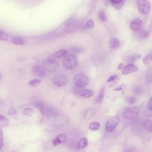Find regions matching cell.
<instances>
[{"label":"cell","mask_w":152,"mask_h":152,"mask_svg":"<svg viewBox=\"0 0 152 152\" xmlns=\"http://www.w3.org/2000/svg\"><path fill=\"white\" fill-rule=\"evenodd\" d=\"M140 112V108L137 106L128 107L123 111L122 116L126 119L132 120L137 118Z\"/></svg>","instance_id":"6da1fadb"},{"label":"cell","mask_w":152,"mask_h":152,"mask_svg":"<svg viewBox=\"0 0 152 152\" xmlns=\"http://www.w3.org/2000/svg\"><path fill=\"white\" fill-rule=\"evenodd\" d=\"M62 63L65 68L68 69H74L77 66V58L76 56L73 53L68 54L63 59Z\"/></svg>","instance_id":"7a4b0ae2"},{"label":"cell","mask_w":152,"mask_h":152,"mask_svg":"<svg viewBox=\"0 0 152 152\" xmlns=\"http://www.w3.org/2000/svg\"><path fill=\"white\" fill-rule=\"evenodd\" d=\"M137 5L140 13L143 14H147L150 12L151 4L148 0H137Z\"/></svg>","instance_id":"3957f363"},{"label":"cell","mask_w":152,"mask_h":152,"mask_svg":"<svg viewBox=\"0 0 152 152\" xmlns=\"http://www.w3.org/2000/svg\"><path fill=\"white\" fill-rule=\"evenodd\" d=\"M120 121V118L118 116L109 119L105 123V129L106 131L109 133L113 132L116 129Z\"/></svg>","instance_id":"277c9868"},{"label":"cell","mask_w":152,"mask_h":152,"mask_svg":"<svg viewBox=\"0 0 152 152\" xmlns=\"http://www.w3.org/2000/svg\"><path fill=\"white\" fill-rule=\"evenodd\" d=\"M36 106L43 114L46 116H53L57 115L56 111L47 104L42 103H38L37 104Z\"/></svg>","instance_id":"5b68a950"},{"label":"cell","mask_w":152,"mask_h":152,"mask_svg":"<svg viewBox=\"0 0 152 152\" xmlns=\"http://www.w3.org/2000/svg\"><path fill=\"white\" fill-rule=\"evenodd\" d=\"M44 68L50 72H54L58 67V63L57 59L54 57L47 59L44 62Z\"/></svg>","instance_id":"8992f818"},{"label":"cell","mask_w":152,"mask_h":152,"mask_svg":"<svg viewBox=\"0 0 152 152\" xmlns=\"http://www.w3.org/2000/svg\"><path fill=\"white\" fill-rule=\"evenodd\" d=\"M74 82L77 86L84 87L88 85L89 79L87 76L84 74H79L74 77Z\"/></svg>","instance_id":"52a82bcc"},{"label":"cell","mask_w":152,"mask_h":152,"mask_svg":"<svg viewBox=\"0 0 152 152\" xmlns=\"http://www.w3.org/2000/svg\"><path fill=\"white\" fill-rule=\"evenodd\" d=\"M68 82V78L64 75H57L53 78V83L54 86L59 87L63 86Z\"/></svg>","instance_id":"ba28073f"},{"label":"cell","mask_w":152,"mask_h":152,"mask_svg":"<svg viewBox=\"0 0 152 152\" xmlns=\"http://www.w3.org/2000/svg\"><path fill=\"white\" fill-rule=\"evenodd\" d=\"M143 25L142 20L139 18L133 19L130 22V28L133 31H139L142 29Z\"/></svg>","instance_id":"9c48e42d"},{"label":"cell","mask_w":152,"mask_h":152,"mask_svg":"<svg viewBox=\"0 0 152 152\" xmlns=\"http://www.w3.org/2000/svg\"><path fill=\"white\" fill-rule=\"evenodd\" d=\"M139 70V68L137 66L133 64H129L127 65L122 71V74L125 75H130L132 73L137 72Z\"/></svg>","instance_id":"30bf717a"},{"label":"cell","mask_w":152,"mask_h":152,"mask_svg":"<svg viewBox=\"0 0 152 152\" xmlns=\"http://www.w3.org/2000/svg\"><path fill=\"white\" fill-rule=\"evenodd\" d=\"M115 9L120 10L124 6L126 0H108Z\"/></svg>","instance_id":"8fae6325"},{"label":"cell","mask_w":152,"mask_h":152,"mask_svg":"<svg viewBox=\"0 0 152 152\" xmlns=\"http://www.w3.org/2000/svg\"><path fill=\"white\" fill-rule=\"evenodd\" d=\"M33 72L34 75L38 77H43L45 75L44 69L39 65H36L33 69Z\"/></svg>","instance_id":"7c38bea8"},{"label":"cell","mask_w":152,"mask_h":152,"mask_svg":"<svg viewBox=\"0 0 152 152\" xmlns=\"http://www.w3.org/2000/svg\"><path fill=\"white\" fill-rule=\"evenodd\" d=\"M93 91L89 89H83L78 93L79 96L84 98H89L93 96Z\"/></svg>","instance_id":"4fadbf2b"},{"label":"cell","mask_w":152,"mask_h":152,"mask_svg":"<svg viewBox=\"0 0 152 152\" xmlns=\"http://www.w3.org/2000/svg\"><path fill=\"white\" fill-rule=\"evenodd\" d=\"M109 45L111 49L112 50H115L119 47L120 45V42L117 38H112L110 40Z\"/></svg>","instance_id":"5bb4252c"},{"label":"cell","mask_w":152,"mask_h":152,"mask_svg":"<svg viewBox=\"0 0 152 152\" xmlns=\"http://www.w3.org/2000/svg\"><path fill=\"white\" fill-rule=\"evenodd\" d=\"M105 94V89L104 87H102L99 91V94L96 98V102L98 103H101L104 99Z\"/></svg>","instance_id":"9a60e30c"},{"label":"cell","mask_w":152,"mask_h":152,"mask_svg":"<svg viewBox=\"0 0 152 152\" xmlns=\"http://www.w3.org/2000/svg\"><path fill=\"white\" fill-rule=\"evenodd\" d=\"M132 91L134 94L138 95L142 94L144 93L143 88L140 86H134L132 87Z\"/></svg>","instance_id":"2e32d148"},{"label":"cell","mask_w":152,"mask_h":152,"mask_svg":"<svg viewBox=\"0 0 152 152\" xmlns=\"http://www.w3.org/2000/svg\"><path fill=\"white\" fill-rule=\"evenodd\" d=\"M88 144V141L86 138H84L79 141L77 144V149L79 150L84 149L87 146Z\"/></svg>","instance_id":"e0dca14e"},{"label":"cell","mask_w":152,"mask_h":152,"mask_svg":"<svg viewBox=\"0 0 152 152\" xmlns=\"http://www.w3.org/2000/svg\"><path fill=\"white\" fill-rule=\"evenodd\" d=\"M68 54V52L66 50H62L56 53L54 57L56 59L64 58Z\"/></svg>","instance_id":"ac0fdd59"},{"label":"cell","mask_w":152,"mask_h":152,"mask_svg":"<svg viewBox=\"0 0 152 152\" xmlns=\"http://www.w3.org/2000/svg\"><path fill=\"white\" fill-rule=\"evenodd\" d=\"M145 80L148 84L152 83V68H149L146 71L145 75Z\"/></svg>","instance_id":"d6986e66"},{"label":"cell","mask_w":152,"mask_h":152,"mask_svg":"<svg viewBox=\"0 0 152 152\" xmlns=\"http://www.w3.org/2000/svg\"><path fill=\"white\" fill-rule=\"evenodd\" d=\"M9 124V121L8 118L1 114L0 115V126L4 127L7 126Z\"/></svg>","instance_id":"ffe728a7"},{"label":"cell","mask_w":152,"mask_h":152,"mask_svg":"<svg viewBox=\"0 0 152 152\" xmlns=\"http://www.w3.org/2000/svg\"><path fill=\"white\" fill-rule=\"evenodd\" d=\"M55 139L57 140L59 144H62L66 142L67 140V136L65 134H59L56 137Z\"/></svg>","instance_id":"44dd1931"},{"label":"cell","mask_w":152,"mask_h":152,"mask_svg":"<svg viewBox=\"0 0 152 152\" xmlns=\"http://www.w3.org/2000/svg\"><path fill=\"white\" fill-rule=\"evenodd\" d=\"M150 34L151 33L149 31L144 30L139 32L137 34V37L140 39H145L150 36Z\"/></svg>","instance_id":"7402d4cb"},{"label":"cell","mask_w":152,"mask_h":152,"mask_svg":"<svg viewBox=\"0 0 152 152\" xmlns=\"http://www.w3.org/2000/svg\"><path fill=\"white\" fill-rule=\"evenodd\" d=\"M12 42L18 45H22L25 44V42L23 38L19 37H14L12 39Z\"/></svg>","instance_id":"603a6c76"},{"label":"cell","mask_w":152,"mask_h":152,"mask_svg":"<svg viewBox=\"0 0 152 152\" xmlns=\"http://www.w3.org/2000/svg\"><path fill=\"white\" fill-rule=\"evenodd\" d=\"M35 113V110L34 109L28 108L24 109L22 111L23 114L27 117H31Z\"/></svg>","instance_id":"cb8c5ba5"},{"label":"cell","mask_w":152,"mask_h":152,"mask_svg":"<svg viewBox=\"0 0 152 152\" xmlns=\"http://www.w3.org/2000/svg\"><path fill=\"white\" fill-rule=\"evenodd\" d=\"M145 129L150 132H152V120H146L144 123Z\"/></svg>","instance_id":"d4e9b609"},{"label":"cell","mask_w":152,"mask_h":152,"mask_svg":"<svg viewBox=\"0 0 152 152\" xmlns=\"http://www.w3.org/2000/svg\"><path fill=\"white\" fill-rule=\"evenodd\" d=\"M89 129L92 130H97L101 128V124L98 122H94L90 124Z\"/></svg>","instance_id":"484cf974"},{"label":"cell","mask_w":152,"mask_h":152,"mask_svg":"<svg viewBox=\"0 0 152 152\" xmlns=\"http://www.w3.org/2000/svg\"><path fill=\"white\" fill-rule=\"evenodd\" d=\"M98 17L100 19V20L101 21H107V16H106V14H105V12L104 10H101L98 12Z\"/></svg>","instance_id":"4316f807"},{"label":"cell","mask_w":152,"mask_h":152,"mask_svg":"<svg viewBox=\"0 0 152 152\" xmlns=\"http://www.w3.org/2000/svg\"><path fill=\"white\" fill-rule=\"evenodd\" d=\"M41 81L39 79H35L29 82L28 85L30 87H36L41 83Z\"/></svg>","instance_id":"83f0119b"},{"label":"cell","mask_w":152,"mask_h":152,"mask_svg":"<svg viewBox=\"0 0 152 152\" xmlns=\"http://www.w3.org/2000/svg\"><path fill=\"white\" fill-rule=\"evenodd\" d=\"M152 61V51L148 54L143 59V62L145 65L149 64Z\"/></svg>","instance_id":"f1b7e54d"},{"label":"cell","mask_w":152,"mask_h":152,"mask_svg":"<svg viewBox=\"0 0 152 152\" xmlns=\"http://www.w3.org/2000/svg\"><path fill=\"white\" fill-rule=\"evenodd\" d=\"M94 25L95 23L93 20L92 19L89 20H87L86 24L85 25L84 28L87 29V28H92L94 26Z\"/></svg>","instance_id":"f546056e"},{"label":"cell","mask_w":152,"mask_h":152,"mask_svg":"<svg viewBox=\"0 0 152 152\" xmlns=\"http://www.w3.org/2000/svg\"><path fill=\"white\" fill-rule=\"evenodd\" d=\"M126 101L129 104H134L137 102V100L136 97L134 96H129L126 98Z\"/></svg>","instance_id":"4dcf8cb0"},{"label":"cell","mask_w":152,"mask_h":152,"mask_svg":"<svg viewBox=\"0 0 152 152\" xmlns=\"http://www.w3.org/2000/svg\"><path fill=\"white\" fill-rule=\"evenodd\" d=\"M127 86L125 84H121V85L114 88L113 90V91H123V90H125L127 88Z\"/></svg>","instance_id":"1f68e13d"},{"label":"cell","mask_w":152,"mask_h":152,"mask_svg":"<svg viewBox=\"0 0 152 152\" xmlns=\"http://www.w3.org/2000/svg\"><path fill=\"white\" fill-rule=\"evenodd\" d=\"M8 39V35L1 30H0V39L2 41H6Z\"/></svg>","instance_id":"d6a6232c"},{"label":"cell","mask_w":152,"mask_h":152,"mask_svg":"<svg viewBox=\"0 0 152 152\" xmlns=\"http://www.w3.org/2000/svg\"><path fill=\"white\" fill-rule=\"evenodd\" d=\"M139 55H133L128 58V61L130 63L134 62L138 58Z\"/></svg>","instance_id":"836d02e7"},{"label":"cell","mask_w":152,"mask_h":152,"mask_svg":"<svg viewBox=\"0 0 152 152\" xmlns=\"http://www.w3.org/2000/svg\"><path fill=\"white\" fill-rule=\"evenodd\" d=\"M8 113L9 115L12 116V115H14L16 114V113H17V110H16V109H14V108H10L9 110H8Z\"/></svg>","instance_id":"e575fe53"},{"label":"cell","mask_w":152,"mask_h":152,"mask_svg":"<svg viewBox=\"0 0 152 152\" xmlns=\"http://www.w3.org/2000/svg\"><path fill=\"white\" fill-rule=\"evenodd\" d=\"M118 76L117 75H114L111 76V77L108 79V80H107V82H112V81H114L115 80L117 79Z\"/></svg>","instance_id":"d590c367"},{"label":"cell","mask_w":152,"mask_h":152,"mask_svg":"<svg viewBox=\"0 0 152 152\" xmlns=\"http://www.w3.org/2000/svg\"><path fill=\"white\" fill-rule=\"evenodd\" d=\"M147 108L150 110H152V96L151 97V99H150V101L148 103Z\"/></svg>","instance_id":"8d00e7d4"},{"label":"cell","mask_w":152,"mask_h":152,"mask_svg":"<svg viewBox=\"0 0 152 152\" xmlns=\"http://www.w3.org/2000/svg\"><path fill=\"white\" fill-rule=\"evenodd\" d=\"M3 145V142L2 130L1 129V147H0L1 149H2V148Z\"/></svg>","instance_id":"74e56055"},{"label":"cell","mask_w":152,"mask_h":152,"mask_svg":"<svg viewBox=\"0 0 152 152\" xmlns=\"http://www.w3.org/2000/svg\"><path fill=\"white\" fill-rule=\"evenodd\" d=\"M124 64L123 63H120L119 65H118L117 67V69L118 70H120V69H124Z\"/></svg>","instance_id":"f35d334b"},{"label":"cell","mask_w":152,"mask_h":152,"mask_svg":"<svg viewBox=\"0 0 152 152\" xmlns=\"http://www.w3.org/2000/svg\"><path fill=\"white\" fill-rule=\"evenodd\" d=\"M52 144L53 145H54V146H56V145H57L59 144L58 142H57V141L56 140V139H55V138L53 140Z\"/></svg>","instance_id":"ab89813d"},{"label":"cell","mask_w":152,"mask_h":152,"mask_svg":"<svg viewBox=\"0 0 152 152\" xmlns=\"http://www.w3.org/2000/svg\"><path fill=\"white\" fill-rule=\"evenodd\" d=\"M125 152H134V151L132 149H128Z\"/></svg>","instance_id":"60d3db41"},{"label":"cell","mask_w":152,"mask_h":152,"mask_svg":"<svg viewBox=\"0 0 152 152\" xmlns=\"http://www.w3.org/2000/svg\"><path fill=\"white\" fill-rule=\"evenodd\" d=\"M151 27H152V19Z\"/></svg>","instance_id":"b9f144b4"}]
</instances>
